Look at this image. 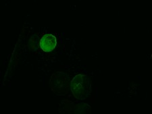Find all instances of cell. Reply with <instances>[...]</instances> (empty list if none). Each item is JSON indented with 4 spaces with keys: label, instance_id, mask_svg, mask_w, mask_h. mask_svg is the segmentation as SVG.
Listing matches in <instances>:
<instances>
[{
    "label": "cell",
    "instance_id": "cell-1",
    "mask_svg": "<svg viewBox=\"0 0 152 114\" xmlns=\"http://www.w3.org/2000/svg\"><path fill=\"white\" fill-rule=\"evenodd\" d=\"M70 89L75 98L84 100L90 95L91 91V83L86 75H78L72 79L70 83Z\"/></svg>",
    "mask_w": 152,
    "mask_h": 114
},
{
    "label": "cell",
    "instance_id": "cell-2",
    "mask_svg": "<svg viewBox=\"0 0 152 114\" xmlns=\"http://www.w3.org/2000/svg\"><path fill=\"white\" fill-rule=\"evenodd\" d=\"M69 77L63 72L53 73L50 80L51 90L60 95H64L68 93L70 87Z\"/></svg>",
    "mask_w": 152,
    "mask_h": 114
},
{
    "label": "cell",
    "instance_id": "cell-3",
    "mask_svg": "<svg viewBox=\"0 0 152 114\" xmlns=\"http://www.w3.org/2000/svg\"><path fill=\"white\" fill-rule=\"evenodd\" d=\"M57 41L56 38L51 34H46L41 38L40 41V46L43 51L51 52L56 48Z\"/></svg>",
    "mask_w": 152,
    "mask_h": 114
}]
</instances>
